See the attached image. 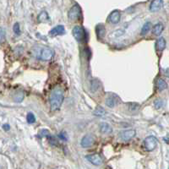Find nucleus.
I'll use <instances>...</instances> for the list:
<instances>
[{
    "label": "nucleus",
    "mask_w": 169,
    "mask_h": 169,
    "mask_svg": "<svg viewBox=\"0 0 169 169\" xmlns=\"http://www.w3.org/2000/svg\"><path fill=\"white\" fill-rule=\"evenodd\" d=\"M64 92L63 89L61 87H56L53 89L50 95V105L52 110H58L64 102Z\"/></svg>",
    "instance_id": "nucleus-1"
},
{
    "label": "nucleus",
    "mask_w": 169,
    "mask_h": 169,
    "mask_svg": "<svg viewBox=\"0 0 169 169\" xmlns=\"http://www.w3.org/2000/svg\"><path fill=\"white\" fill-rule=\"evenodd\" d=\"M68 17L72 21H77L81 18V8L78 4H74L68 13Z\"/></svg>",
    "instance_id": "nucleus-2"
},
{
    "label": "nucleus",
    "mask_w": 169,
    "mask_h": 169,
    "mask_svg": "<svg viewBox=\"0 0 169 169\" xmlns=\"http://www.w3.org/2000/svg\"><path fill=\"white\" fill-rule=\"evenodd\" d=\"M72 34L74 39L79 42H83L86 40V31L82 26H74L72 30Z\"/></svg>",
    "instance_id": "nucleus-3"
},
{
    "label": "nucleus",
    "mask_w": 169,
    "mask_h": 169,
    "mask_svg": "<svg viewBox=\"0 0 169 169\" xmlns=\"http://www.w3.org/2000/svg\"><path fill=\"white\" fill-rule=\"evenodd\" d=\"M157 144H158V140L155 136H148L144 141L145 147H146V149L148 151H154L157 146Z\"/></svg>",
    "instance_id": "nucleus-4"
},
{
    "label": "nucleus",
    "mask_w": 169,
    "mask_h": 169,
    "mask_svg": "<svg viewBox=\"0 0 169 169\" xmlns=\"http://www.w3.org/2000/svg\"><path fill=\"white\" fill-rule=\"evenodd\" d=\"M135 134H136V132L134 129H128V130H124L119 133L118 136H119L120 140L123 141H129L135 136Z\"/></svg>",
    "instance_id": "nucleus-5"
},
{
    "label": "nucleus",
    "mask_w": 169,
    "mask_h": 169,
    "mask_svg": "<svg viewBox=\"0 0 169 169\" xmlns=\"http://www.w3.org/2000/svg\"><path fill=\"white\" fill-rule=\"evenodd\" d=\"M94 144H95V137L91 134H86L81 140V146L84 148L92 146Z\"/></svg>",
    "instance_id": "nucleus-6"
},
{
    "label": "nucleus",
    "mask_w": 169,
    "mask_h": 169,
    "mask_svg": "<svg viewBox=\"0 0 169 169\" xmlns=\"http://www.w3.org/2000/svg\"><path fill=\"white\" fill-rule=\"evenodd\" d=\"M40 59L45 60V61H47V60H50V59L53 57L54 55V52L52 51L50 48H47V47H45L43 49H42L41 53H40Z\"/></svg>",
    "instance_id": "nucleus-7"
},
{
    "label": "nucleus",
    "mask_w": 169,
    "mask_h": 169,
    "mask_svg": "<svg viewBox=\"0 0 169 169\" xmlns=\"http://www.w3.org/2000/svg\"><path fill=\"white\" fill-rule=\"evenodd\" d=\"M120 102V99L117 95H111L106 99V105L109 107H114Z\"/></svg>",
    "instance_id": "nucleus-8"
},
{
    "label": "nucleus",
    "mask_w": 169,
    "mask_h": 169,
    "mask_svg": "<svg viewBox=\"0 0 169 169\" xmlns=\"http://www.w3.org/2000/svg\"><path fill=\"white\" fill-rule=\"evenodd\" d=\"M86 159L90 162H91L93 165H96V166H100L103 163V159L98 154L88 155L86 156Z\"/></svg>",
    "instance_id": "nucleus-9"
},
{
    "label": "nucleus",
    "mask_w": 169,
    "mask_h": 169,
    "mask_svg": "<svg viewBox=\"0 0 169 169\" xmlns=\"http://www.w3.org/2000/svg\"><path fill=\"white\" fill-rule=\"evenodd\" d=\"M163 6V0H152L150 5L151 12H156L160 10Z\"/></svg>",
    "instance_id": "nucleus-10"
},
{
    "label": "nucleus",
    "mask_w": 169,
    "mask_h": 169,
    "mask_svg": "<svg viewBox=\"0 0 169 169\" xmlns=\"http://www.w3.org/2000/svg\"><path fill=\"white\" fill-rule=\"evenodd\" d=\"M65 33V29L64 25H57L52 28L50 31V35L52 36H61Z\"/></svg>",
    "instance_id": "nucleus-11"
},
{
    "label": "nucleus",
    "mask_w": 169,
    "mask_h": 169,
    "mask_svg": "<svg viewBox=\"0 0 169 169\" xmlns=\"http://www.w3.org/2000/svg\"><path fill=\"white\" fill-rule=\"evenodd\" d=\"M120 18H121V15H120V12L118 10L112 11L109 15V21L112 24H118L120 21Z\"/></svg>",
    "instance_id": "nucleus-12"
},
{
    "label": "nucleus",
    "mask_w": 169,
    "mask_h": 169,
    "mask_svg": "<svg viewBox=\"0 0 169 169\" xmlns=\"http://www.w3.org/2000/svg\"><path fill=\"white\" fill-rule=\"evenodd\" d=\"M96 32L97 37L99 39H103L106 35V29H105V26L102 25V24H99L96 26Z\"/></svg>",
    "instance_id": "nucleus-13"
},
{
    "label": "nucleus",
    "mask_w": 169,
    "mask_h": 169,
    "mask_svg": "<svg viewBox=\"0 0 169 169\" xmlns=\"http://www.w3.org/2000/svg\"><path fill=\"white\" fill-rule=\"evenodd\" d=\"M100 131L103 134H111L112 132V129L108 124L103 123V124H100Z\"/></svg>",
    "instance_id": "nucleus-14"
},
{
    "label": "nucleus",
    "mask_w": 169,
    "mask_h": 169,
    "mask_svg": "<svg viewBox=\"0 0 169 169\" xmlns=\"http://www.w3.org/2000/svg\"><path fill=\"white\" fill-rule=\"evenodd\" d=\"M163 29H164L163 25L161 24V23H159V24H156L154 27H153L152 32H153V34L156 35V36H159V35L162 34V32L163 31Z\"/></svg>",
    "instance_id": "nucleus-15"
},
{
    "label": "nucleus",
    "mask_w": 169,
    "mask_h": 169,
    "mask_svg": "<svg viewBox=\"0 0 169 169\" xmlns=\"http://www.w3.org/2000/svg\"><path fill=\"white\" fill-rule=\"evenodd\" d=\"M156 47H157V50L158 51H163L166 47V41L163 37H161L157 40L156 42Z\"/></svg>",
    "instance_id": "nucleus-16"
},
{
    "label": "nucleus",
    "mask_w": 169,
    "mask_h": 169,
    "mask_svg": "<svg viewBox=\"0 0 169 169\" xmlns=\"http://www.w3.org/2000/svg\"><path fill=\"white\" fill-rule=\"evenodd\" d=\"M37 20L39 22H46L49 20V16H48V14L46 12V11H42L41 12L38 17H37Z\"/></svg>",
    "instance_id": "nucleus-17"
},
{
    "label": "nucleus",
    "mask_w": 169,
    "mask_h": 169,
    "mask_svg": "<svg viewBox=\"0 0 169 169\" xmlns=\"http://www.w3.org/2000/svg\"><path fill=\"white\" fill-rule=\"evenodd\" d=\"M99 87H100V82L97 80L94 79L91 81V91L92 92H96V91L99 89Z\"/></svg>",
    "instance_id": "nucleus-18"
},
{
    "label": "nucleus",
    "mask_w": 169,
    "mask_h": 169,
    "mask_svg": "<svg viewBox=\"0 0 169 169\" xmlns=\"http://www.w3.org/2000/svg\"><path fill=\"white\" fill-rule=\"evenodd\" d=\"M151 28V22L145 23V25H143L142 30H141V35H142V36H145V35H146L147 33L150 31Z\"/></svg>",
    "instance_id": "nucleus-19"
},
{
    "label": "nucleus",
    "mask_w": 169,
    "mask_h": 169,
    "mask_svg": "<svg viewBox=\"0 0 169 169\" xmlns=\"http://www.w3.org/2000/svg\"><path fill=\"white\" fill-rule=\"evenodd\" d=\"M157 87H158V89H159L160 91H163V90L167 89L168 85H167L166 81H164L163 79H159V80L157 81Z\"/></svg>",
    "instance_id": "nucleus-20"
},
{
    "label": "nucleus",
    "mask_w": 169,
    "mask_h": 169,
    "mask_svg": "<svg viewBox=\"0 0 169 169\" xmlns=\"http://www.w3.org/2000/svg\"><path fill=\"white\" fill-rule=\"evenodd\" d=\"M96 116H98V117H102L103 115H105L106 114V112L105 110L103 109V107H97L96 108V110L94 111V112H93Z\"/></svg>",
    "instance_id": "nucleus-21"
},
{
    "label": "nucleus",
    "mask_w": 169,
    "mask_h": 169,
    "mask_svg": "<svg viewBox=\"0 0 169 169\" xmlns=\"http://www.w3.org/2000/svg\"><path fill=\"white\" fill-rule=\"evenodd\" d=\"M26 120H27V123H28V124H34V123L36 122V118H35V116H34L33 113L30 112V113L27 114V116H26Z\"/></svg>",
    "instance_id": "nucleus-22"
},
{
    "label": "nucleus",
    "mask_w": 169,
    "mask_h": 169,
    "mask_svg": "<svg viewBox=\"0 0 169 169\" xmlns=\"http://www.w3.org/2000/svg\"><path fill=\"white\" fill-rule=\"evenodd\" d=\"M5 37H6L5 30L0 27V43H3L5 41Z\"/></svg>",
    "instance_id": "nucleus-23"
},
{
    "label": "nucleus",
    "mask_w": 169,
    "mask_h": 169,
    "mask_svg": "<svg viewBox=\"0 0 169 169\" xmlns=\"http://www.w3.org/2000/svg\"><path fill=\"white\" fill-rule=\"evenodd\" d=\"M14 32H15L16 35H20V33H21V29H20V25H19V23H15V25H14Z\"/></svg>",
    "instance_id": "nucleus-24"
},
{
    "label": "nucleus",
    "mask_w": 169,
    "mask_h": 169,
    "mask_svg": "<svg viewBox=\"0 0 169 169\" xmlns=\"http://www.w3.org/2000/svg\"><path fill=\"white\" fill-rule=\"evenodd\" d=\"M23 98H24V94H23L22 92H19V94L15 96V100L17 102V103H20V102L22 101Z\"/></svg>",
    "instance_id": "nucleus-25"
},
{
    "label": "nucleus",
    "mask_w": 169,
    "mask_h": 169,
    "mask_svg": "<svg viewBox=\"0 0 169 169\" xmlns=\"http://www.w3.org/2000/svg\"><path fill=\"white\" fill-rule=\"evenodd\" d=\"M47 138H49V140H50L51 144H52V145H57L58 141H57V140H56L54 137H52L51 135H48V136H47Z\"/></svg>",
    "instance_id": "nucleus-26"
},
{
    "label": "nucleus",
    "mask_w": 169,
    "mask_h": 169,
    "mask_svg": "<svg viewBox=\"0 0 169 169\" xmlns=\"http://www.w3.org/2000/svg\"><path fill=\"white\" fill-rule=\"evenodd\" d=\"M40 134H41V136L42 137H43V136H48L49 135V132L47 130V129H42L41 133H40Z\"/></svg>",
    "instance_id": "nucleus-27"
},
{
    "label": "nucleus",
    "mask_w": 169,
    "mask_h": 169,
    "mask_svg": "<svg viewBox=\"0 0 169 169\" xmlns=\"http://www.w3.org/2000/svg\"><path fill=\"white\" fill-rule=\"evenodd\" d=\"M155 106H156V108H160V107L162 106V101H160V100H156V101L155 102Z\"/></svg>",
    "instance_id": "nucleus-28"
},
{
    "label": "nucleus",
    "mask_w": 169,
    "mask_h": 169,
    "mask_svg": "<svg viewBox=\"0 0 169 169\" xmlns=\"http://www.w3.org/2000/svg\"><path fill=\"white\" fill-rule=\"evenodd\" d=\"M59 136L60 139H62V140H67L66 135L64 134V133H61V134H59Z\"/></svg>",
    "instance_id": "nucleus-29"
},
{
    "label": "nucleus",
    "mask_w": 169,
    "mask_h": 169,
    "mask_svg": "<svg viewBox=\"0 0 169 169\" xmlns=\"http://www.w3.org/2000/svg\"><path fill=\"white\" fill-rule=\"evenodd\" d=\"M3 128H4V130H6V131H7V130L9 129V128H10V127H9V125L4 124V126H3Z\"/></svg>",
    "instance_id": "nucleus-30"
},
{
    "label": "nucleus",
    "mask_w": 169,
    "mask_h": 169,
    "mask_svg": "<svg viewBox=\"0 0 169 169\" xmlns=\"http://www.w3.org/2000/svg\"><path fill=\"white\" fill-rule=\"evenodd\" d=\"M163 140H164L167 144H168V136H166V137L163 139Z\"/></svg>",
    "instance_id": "nucleus-31"
}]
</instances>
